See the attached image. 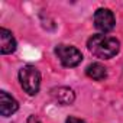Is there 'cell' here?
<instances>
[{
	"instance_id": "cell-1",
	"label": "cell",
	"mask_w": 123,
	"mask_h": 123,
	"mask_svg": "<svg viewBox=\"0 0 123 123\" xmlns=\"http://www.w3.org/2000/svg\"><path fill=\"white\" fill-rule=\"evenodd\" d=\"M87 48L94 56H97L100 59H110L119 54L120 42L114 36L100 33V35H93L88 39Z\"/></svg>"
},
{
	"instance_id": "cell-2",
	"label": "cell",
	"mask_w": 123,
	"mask_h": 123,
	"mask_svg": "<svg viewBox=\"0 0 123 123\" xmlns=\"http://www.w3.org/2000/svg\"><path fill=\"white\" fill-rule=\"evenodd\" d=\"M19 81L29 96H35L41 88V73L33 65H25L19 70Z\"/></svg>"
},
{
	"instance_id": "cell-3",
	"label": "cell",
	"mask_w": 123,
	"mask_h": 123,
	"mask_svg": "<svg viewBox=\"0 0 123 123\" xmlns=\"http://www.w3.org/2000/svg\"><path fill=\"white\" fill-rule=\"evenodd\" d=\"M55 55L58 56L59 62L67 68H73L81 64L83 61V54L78 48L73 46V45H56L55 46Z\"/></svg>"
},
{
	"instance_id": "cell-4",
	"label": "cell",
	"mask_w": 123,
	"mask_h": 123,
	"mask_svg": "<svg viewBox=\"0 0 123 123\" xmlns=\"http://www.w3.org/2000/svg\"><path fill=\"white\" fill-rule=\"evenodd\" d=\"M94 26L104 33L113 31L116 26V18H114L113 12L110 9H104V7L97 9L94 13Z\"/></svg>"
},
{
	"instance_id": "cell-5",
	"label": "cell",
	"mask_w": 123,
	"mask_h": 123,
	"mask_svg": "<svg viewBox=\"0 0 123 123\" xmlns=\"http://www.w3.org/2000/svg\"><path fill=\"white\" fill-rule=\"evenodd\" d=\"M51 97L61 106H70L75 100V93L70 87H55L51 90Z\"/></svg>"
},
{
	"instance_id": "cell-6",
	"label": "cell",
	"mask_w": 123,
	"mask_h": 123,
	"mask_svg": "<svg viewBox=\"0 0 123 123\" xmlns=\"http://www.w3.org/2000/svg\"><path fill=\"white\" fill-rule=\"evenodd\" d=\"M19 110V103L7 91L0 93V113L3 117H9Z\"/></svg>"
},
{
	"instance_id": "cell-7",
	"label": "cell",
	"mask_w": 123,
	"mask_h": 123,
	"mask_svg": "<svg viewBox=\"0 0 123 123\" xmlns=\"http://www.w3.org/2000/svg\"><path fill=\"white\" fill-rule=\"evenodd\" d=\"M15 51H16V39L13 33L6 28H0V52L3 55H7Z\"/></svg>"
},
{
	"instance_id": "cell-8",
	"label": "cell",
	"mask_w": 123,
	"mask_h": 123,
	"mask_svg": "<svg viewBox=\"0 0 123 123\" xmlns=\"http://www.w3.org/2000/svg\"><path fill=\"white\" fill-rule=\"evenodd\" d=\"M86 74L94 81H103L107 78V68L100 62H93L86 68Z\"/></svg>"
},
{
	"instance_id": "cell-9",
	"label": "cell",
	"mask_w": 123,
	"mask_h": 123,
	"mask_svg": "<svg viewBox=\"0 0 123 123\" xmlns=\"http://www.w3.org/2000/svg\"><path fill=\"white\" fill-rule=\"evenodd\" d=\"M65 123H86L83 119H78V117H74V116H70V117H67V120H65Z\"/></svg>"
},
{
	"instance_id": "cell-10",
	"label": "cell",
	"mask_w": 123,
	"mask_h": 123,
	"mask_svg": "<svg viewBox=\"0 0 123 123\" xmlns=\"http://www.w3.org/2000/svg\"><path fill=\"white\" fill-rule=\"evenodd\" d=\"M26 123H41V120H39V117H38V116L32 114V116H29V117H28V122H26Z\"/></svg>"
}]
</instances>
